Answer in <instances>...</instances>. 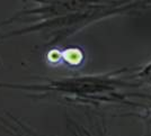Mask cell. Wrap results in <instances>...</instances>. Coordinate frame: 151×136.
<instances>
[{
  "mask_svg": "<svg viewBox=\"0 0 151 136\" xmlns=\"http://www.w3.org/2000/svg\"><path fill=\"white\" fill-rule=\"evenodd\" d=\"M129 69L123 68L104 74H88L49 79L36 83L0 82V89L19 90L31 94L33 98L59 97L68 101L101 105L117 102L122 99L119 90L138 86L123 77Z\"/></svg>",
  "mask_w": 151,
  "mask_h": 136,
  "instance_id": "obj_1",
  "label": "cell"
},
{
  "mask_svg": "<svg viewBox=\"0 0 151 136\" xmlns=\"http://www.w3.org/2000/svg\"><path fill=\"white\" fill-rule=\"evenodd\" d=\"M134 78L140 80L141 82H143V83L151 86V61L140 69L135 73Z\"/></svg>",
  "mask_w": 151,
  "mask_h": 136,
  "instance_id": "obj_2",
  "label": "cell"
},
{
  "mask_svg": "<svg viewBox=\"0 0 151 136\" xmlns=\"http://www.w3.org/2000/svg\"><path fill=\"white\" fill-rule=\"evenodd\" d=\"M73 135L75 136H91L87 130L82 127H79L78 125H75V130H73Z\"/></svg>",
  "mask_w": 151,
  "mask_h": 136,
  "instance_id": "obj_3",
  "label": "cell"
},
{
  "mask_svg": "<svg viewBox=\"0 0 151 136\" xmlns=\"http://www.w3.org/2000/svg\"><path fill=\"white\" fill-rule=\"evenodd\" d=\"M15 136H22V135H19V134H16V135H15Z\"/></svg>",
  "mask_w": 151,
  "mask_h": 136,
  "instance_id": "obj_4",
  "label": "cell"
}]
</instances>
